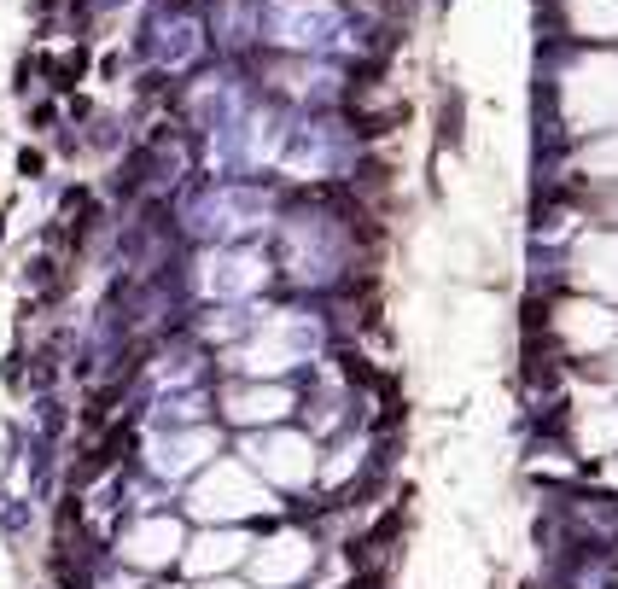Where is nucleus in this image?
I'll list each match as a JSON object with an SVG mask.
<instances>
[{
  "label": "nucleus",
  "mask_w": 618,
  "mask_h": 589,
  "mask_svg": "<svg viewBox=\"0 0 618 589\" xmlns=\"http://www.w3.org/2000/svg\"><path fill=\"white\" fill-rule=\"evenodd\" d=\"M315 350H321V321L304 315V310H280L228 356V368H240L251 380H275L286 368H304Z\"/></svg>",
  "instance_id": "1"
},
{
  "label": "nucleus",
  "mask_w": 618,
  "mask_h": 589,
  "mask_svg": "<svg viewBox=\"0 0 618 589\" xmlns=\"http://www.w3.org/2000/svg\"><path fill=\"white\" fill-rule=\"evenodd\" d=\"M344 257H350V240L321 210H304V216H292L280 228V263H286V275L298 286H327L344 269Z\"/></svg>",
  "instance_id": "2"
},
{
  "label": "nucleus",
  "mask_w": 618,
  "mask_h": 589,
  "mask_svg": "<svg viewBox=\"0 0 618 589\" xmlns=\"http://www.w3.org/2000/svg\"><path fill=\"white\" fill-rule=\"evenodd\" d=\"M187 508L205 525H234V520H245V514L275 508V502H269V485H263L245 461H216V467H205V473L193 479Z\"/></svg>",
  "instance_id": "3"
},
{
  "label": "nucleus",
  "mask_w": 618,
  "mask_h": 589,
  "mask_svg": "<svg viewBox=\"0 0 618 589\" xmlns=\"http://www.w3.org/2000/svg\"><path fill=\"white\" fill-rule=\"evenodd\" d=\"M560 111L572 129H618V53H589L566 70Z\"/></svg>",
  "instance_id": "4"
},
{
  "label": "nucleus",
  "mask_w": 618,
  "mask_h": 589,
  "mask_svg": "<svg viewBox=\"0 0 618 589\" xmlns=\"http://www.w3.org/2000/svg\"><path fill=\"white\" fill-rule=\"evenodd\" d=\"M257 30L269 35L275 47H292V53H321L344 35V12L339 0H269Z\"/></svg>",
  "instance_id": "5"
},
{
  "label": "nucleus",
  "mask_w": 618,
  "mask_h": 589,
  "mask_svg": "<svg viewBox=\"0 0 618 589\" xmlns=\"http://www.w3.org/2000/svg\"><path fill=\"white\" fill-rule=\"evenodd\" d=\"M269 193H257V187H216L205 193L199 205L187 210V222H193V234H205L216 245H234L245 234H257V228H269Z\"/></svg>",
  "instance_id": "6"
},
{
  "label": "nucleus",
  "mask_w": 618,
  "mask_h": 589,
  "mask_svg": "<svg viewBox=\"0 0 618 589\" xmlns=\"http://www.w3.org/2000/svg\"><path fill=\"white\" fill-rule=\"evenodd\" d=\"M263 280H269V257L251 251V245H210L199 257V292L216 304H240Z\"/></svg>",
  "instance_id": "7"
},
{
  "label": "nucleus",
  "mask_w": 618,
  "mask_h": 589,
  "mask_svg": "<svg viewBox=\"0 0 618 589\" xmlns=\"http://www.w3.org/2000/svg\"><path fill=\"white\" fill-rule=\"evenodd\" d=\"M245 461L263 473V485L298 490L315 479V444L304 432H257V438H245Z\"/></svg>",
  "instance_id": "8"
},
{
  "label": "nucleus",
  "mask_w": 618,
  "mask_h": 589,
  "mask_svg": "<svg viewBox=\"0 0 618 589\" xmlns=\"http://www.w3.org/2000/svg\"><path fill=\"white\" fill-rule=\"evenodd\" d=\"M275 164L286 175H298V181L339 175L344 164H350V140H344V129H333V123H304V129H292V140L280 146Z\"/></svg>",
  "instance_id": "9"
},
{
  "label": "nucleus",
  "mask_w": 618,
  "mask_h": 589,
  "mask_svg": "<svg viewBox=\"0 0 618 589\" xmlns=\"http://www.w3.org/2000/svg\"><path fill=\"white\" fill-rule=\"evenodd\" d=\"M205 455H216V432L210 426H175V432H152L146 438V467L158 473V479H187Z\"/></svg>",
  "instance_id": "10"
},
{
  "label": "nucleus",
  "mask_w": 618,
  "mask_h": 589,
  "mask_svg": "<svg viewBox=\"0 0 618 589\" xmlns=\"http://www.w3.org/2000/svg\"><path fill=\"white\" fill-rule=\"evenodd\" d=\"M309 566H315L309 537L280 531V537H269V543H257V555H251V578H257L263 589H286V584H298V578H309Z\"/></svg>",
  "instance_id": "11"
},
{
  "label": "nucleus",
  "mask_w": 618,
  "mask_h": 589,
  "mask_svg": "<svg viewBox=\"0 0 618 589\" xmlns=\"http://www.w3.org/2000/svg\"><path fill=\"white\" fill-rule=\"evenodd\" d=\"M554 333L566 339V345L578 350H607L618 339V315L607 304H589V298H566L560 310H554Z\"/></svg>",
  "instance_id": "12"
},
{
  "label": "nucleus",
  "mask_w": 618,
  "mask_h": 589,
  "mask_svg": "<svg viewBox=\"0 0 618 589\" xmlns=\"http://www.w3.org/2000/svg\"><path fill=\"white\" fill-rule=\"evenodd\" d=\"M251 549H257V543H251L245 531H234V525H210L205 537H193V543L181 549V566H187L193 578H222V572L240 566Z\"/></svg>",
  "instance_id": "13"
},
{
  "label": "nucleus",
  "mask_w": 618,
  "mask_h": 589,
  "mask_svg": "<svg viewBox=\"0 0 618 589\" xmlns=\"http://www.w3.org/2000/svg\"><path fill=\"white\" fill-rule=\"evenodd\" d=\"M181 549H187V537H181L175 520H140L117 543V555L129 560V566H170V560H181Z\"/></svg>",
  "instance_id": "14"
},
{
  "label": "nucleus",
  "mask_w": 618,
  "mask_h": 589,
  "mask_svg": "<svg viewBox=\"0 0 618 589\" xmlns=\"http://www.w3.org/2000/svg\"><path fill=\"white\" fill-rule=\"evenodd\" d=\"M222 409H228V420H240V426H275L286 409H292V391L286 385H228L222 391Z\"/></svg>",
  "instance_id": "15"
},
{
  "label": "nucleus",
  "mask_w": 618,
  "mask_h": 589,
  "mask_svg": "<svg viewBox=\"0 0 618 589\" xmlns=\"http://www.w3.org/2000/svg\"><path fill=\"white\" fill-rule=\"evenodd\" d=\"M572 275L589 292L618 298V234H584L578 251H572Z\"/></svg>",
  "instance_id": "16"
},
{
  "label": "nucleus",
  "mask_w": 618,
  "mask_h": 589,
  "mask_svg": "<svg viewBox=\"0 0 618 589\" xmlns=\"http://www.w3.org/2000/svg\"><path fill=\"white\" fill-rule=\"evenodd\" d=\"M205 53V35H199V24L193 18H170L164 30H158V59L170 70H181V65H193Z\"/></svg>",
  "instance_id": "17"
},
{
  "label": "nucleus",
  "mask_w": 618,
  "mask_h": 589,
  "mask_svg": "<svg viewBox=\"0 0 618 589\" xmlns=\"http://www.w3.org/2000/svg\"><path fill=\"white\" fill-rule=\"evenodd\" d=\"M566 18L572 30L589 41H613L618 35V0H566Z\"/></svg>",
  "instance_id": "18"
},
{
  "label": "nucleus",
  "mask_w": 618,
  "mask_h": 589,
  "mask_svg": "<svg viewBox=\"0 0 618 589\" xmlns=\"http://www.w3.org/2000/svg\"><path fill=\"white\" fill-rule=\"evenodd\" d=\"M578 438H584L589 455H613L618 450V409H589Z\"/></svg>",
  "instance_id": "19"
},
{
  "label": "nucleus",
  "mask_w": 618,
  "mask_h": 589,
  "mask_svg": "<svg viewBox=\"0 0 618 589\" xmlns=\"http://www.w3.org/2000/svg\"><path fill=\"white\" fill-rule=\"evenodd\" d=\"M280 82H286V94H298V100H327L339 76H333V70H321V65H292Z\"/></svg>",
  "instance_id": "20"
},
{
  "label": "nucleus",
  "mask_w": 618,
  "mask_h": 589,
  "mask_svg": "<svg viewBox=\"0 0 618 589\" xmlns=\"http://www.w3.org/2000/svg\"><path fill=\"white\" fill-rule=\"evenodd\" d=\"M584 170L595 175V181H618V129H607L601 140L584 146Z\"/></svg>",
  "instance_id": "21"
},
{
  "label": "nucleus",
  "mask_w": 618,
  "mask_h": 589,
  "mask_svg": "<svg viewBox=\"0 0 618 589\" xmlns=\"http://www.w3.org/2000/svg\"><path fill=\"white\" fill-rule=\"evenodd\" d=\"M205 589H245V584H234V578H210Z\"/></svg>",
  "instance_id": "22"
},
{
  "label": "nucleus",
  "mask_w": 618,
  "mask_h": 589,
  "mask_svg": "<svg viewBox=\"0 0 618 589\" xmlns=\"http://www.w3.org/2000/svg\"><path fill=\"white\" fill-rule=\"evenodd\" d=\"M613 485H618V467H613Z\"/></svg>",
  "instance_id": "23"
}]
</instances>
